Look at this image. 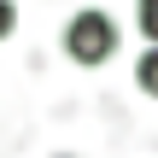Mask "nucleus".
Wrapping results in <instances>:
<instances>
[{"mask_svg":"<svg viewBox=\"0 0 158 158\" xmlns=\"http://www.w3.org/2000/svg\"><path fill=\"white\" fill-rule=\"evenodd\" d=\"M64 53H70V64H82V70H94V64H106L111 53H117V18L111 12H76L70 23H64Z\"/></svg>","mask_w":158,"mask_h":158,"instance_id":"1","label":"nucleus"},{"mask_svg":"<svg viewBox=\"0 0 158 158\" xmlns=\"http://www.w3.org/2000/svg\"><path fill=\"white\" fill-rule=\"evenodd\" d=\"M135 82H141V94H152V100H158V47H147V53H141Z\"/></svg>","mask_w":158,"mask_h":158,"instance_id":"2","label":"nucleus"},{"mask_svg":"<svg viewBox=\"0 0 158 158\" xmlns=\"http://www.w3.org/2000/svg\"><path fill=\"white\" fill-rule=\"evenodd\" d=\"M135 18H141V35L158 47V0H135Z\"/></svg>","mask_w":158,"mask_h":158,"instance_id":"3","label":"nucleus"},{"mask_svg":"<svg viewBox=\"0 0 158 158\" xmlns=\"http://www.w3.org/2000/svg\"><path fill=\"white\" fill-rule=\"evenodd\" d=\"M12 29H18V6H12V0H0V41H6Z\"/></svg>","mask_w":158,"mask_h":158,"instance_id":"4","label":"nucleus"}]
</instances>
